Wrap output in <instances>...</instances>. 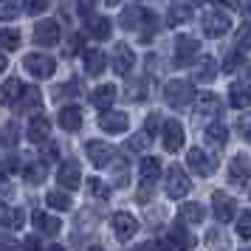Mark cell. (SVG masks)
I'll return each mask as SVG.
<instances>
[{
    "label": "cell",
    "instance_id": "obj_1",
    "mask_svg": "<svg viewBox=\"0 0 251 251\" xmlns=\"http://www.w3.org/2000/svg\"><path fill=\"white\" fill-rule=\"evenodd\" d=\"M164 96H167V104L170 107L181 110V107L195 102V88H192V82H186V79H172V82H167Z\"/></svg>",
    "mask_w": 251,
    "mask_h": 251
},
{
    "label": "cell",
    "instance_id": "obj_2",
    "mask_svg": "<svg viewBox=\"0 0 251 251\" xmlns=\"http://www.w3.org/2000/svg\"><path fill=\"white\" fill-rule=\"evenodd\" d=\"M189 189H192L189 175H186L178 164L170 167V170H167V195H170L172 201H181L183 195H189Z\"/></svg>",
    "mask_w": 251,
    "mask_h": 251
},
{
    "label": "cell",
    "instance_id": "obj_3",
    "mask_svg": "<svg viewBox=\"0 0 251 251\" xmlns=\"http://www.w3.org/2000/svg\"><path fill=\"white\" fill-rule=\"evenodd\" d=\"M23 65L31 76H37V79H48V76H54V71H57V62L51 57H46V54H25Z\"/></svg>",
    "mask_w": 251,
    "mask_h": 251
},
{
    "label": "cell",
    "instance_id": "obj_4",
    "mask_svg": "<svg viewBox=\"0 0 251 251\" xmlns=\"http://www.w3.org/2000/svg\"><path fill=\"white\" fill-rule=\"evenodd\" d=\"M110 65H113V74L119 76H130V71L136 65V54L127 43H116L113 46V57H110Z\"/></svg>",
    "mask_w": 251,
    "mask_h": 251
},
{
    "label": "cell",
    "instance_id": "obj_5",
    "mask_svg": "<svg viewBox=\"0 0 251 251\" xmlns=\"http://www.w3.org/2000/svg\"><path fill=\"white\" fill-rule=\"evenodd\" d=\"M186 164H189V170L192 172L203 175V178H209V175L217 170V161L212 158L209 152H203L201 147H192L189 152H186Z\"/></svg>",
    "mask_w": 251,
    "mask_h": 251
},
{
    "label": "cell",
    "instance_id": "obj_6",
    "mask_svg": "<svg viewBox=\"0 0 251 251\" xmlns=\"http://www.w3.org/2000/svg\"><path fill=\"white\" fill-rule=\"evenodd\" d=\"M201 28H203V34L206 37H223L231 28V20H228V14L223 12H206L203 14V20H201Z\"/></svg>",
    "mask_w": 251,
    "mask_h": 251
},
{
    "label": "cell",
    "instance_id": "obj_7",
    "mask_svg": "<svg viewBox=\"0 0 251 251\" xmlns=\"http://www.w3.org/2000/svg\"><path fill=\"white\" fill-rule=\"evenodd\" d=\"M34 43L43 48H54L59 46V25L57 20H40L34 25Z\"/></svg>",
    "mask_w": 251,
    "mask_h": 251
},
{
    "label": "cell",
    "instance_id": "obj_8",
    "mask_svg": "<svg viewBox=\"0 0 251 251\" xmlns=\"http://www.w3.org/2000/svg\"><path fill=\"white\" fill-rule=\"evenodd\" d=\"M161 130H164V136H161L164 138V150H167V152H178V150L183 147V127H181V122H178V119H167Z\"/></svg>",
    "mask_w": 251,
    "mask_h": 251
},
{
    "label": "cell",
    "instance_id": "obj_9",
    "mask_svg": "<svg viewBox=\"0 0 251 251\" xmlns=\"http://www.w3.org/2000/svg\"><path fill=\"white\" fill-rule=\"evenodd\" d=\"M201 54V43L195 37H178L175 40V62L178 65H189L192 59H198Z\"/></svg>",
    "mask_w": 251,
    "mask_h": 251
},
{
    "label": "cell",
    "instance_id": "obj_10",
    "mask_svg": "<svg viewBox=\"0 0 251 251\" xmlns=\"http://www.w3.org/2000/svg\"><path fill=\"white\" fill-rule=\"evenodd\" d=\"M85 152H88V158H91L93 167H107L110 158H113V147L107 141H96V138H91L85 144Z\"/></svg>",
    "mask_w": 251,
    "mask_h": 251
},
{
    "label": "cell",
    "instance_id": "obj_11",
    "mask_svg": "<svg viewBox=\"0 0 251 251\" xmlns=\"http://www.w3.org/2000/svg\"><path fill=\"white\" fill-rule=\"evenodd\" d=\"M249 175H251V161L249 155H234L231 164H228V181L234 183V186H243V183H249Z\"/></svg>",
    "mask_w": 251,
    "mask_h": 251
},
{
    "label": "cell",
    "instance_id": "obj_12",
    "mask_svg": "<svg viewBox=\"0 0 251 251\" xmlns=\"http://www.w3.org/2000/svg\"><path fill=\"white\" fill-rule=\"evenodd\" d=\"M99 127H102L104 133H125L127 127H130V119L122 110H104L99 116Z\"/></svg>",
    "mask_w": 251,
    "mask_h": 251
},
{
    "label": "cell",
    "instance_id": "obj_13",
    "mask_svg": "<svg viewBox=\"0 0 251 251\" xmlns=\"http://www.w3.org/2000/svg\"><path fill=\"white\" fill-rule=\"evenodd\" d=\"M122 28H141V25H147V23H152L155 17L150 12H144L141 6H127L125 12H122Z\"/></svg>",
    "mask_w": 251,
    "mask_h": 251
},
{
    "label": "cell",
    "instance_id": "obj_14",
    "mask_svg": "<svg viewBox=\"0 0 251 251\" xmlns=\"http://www.w3.org/2000/svg\"><path fill=\"white\" fill-rule=\"evenodd\" d=\"M110 223H113V231H116V237H119V240H130L138 231L136 217L130 215V212H116Z\"/></svg>",
    "mask_w": 251,
    "mask_h": 251
},
{
    "label": "cell",
    "instance_id": "obj_15",
    "mask_svg": "<svg viewBox=\"0 0 251 251\" xmlns=\"http://www.w3.org/2000/svg\"><path fill=\"white\" fill-rule=\"evenodd\" d=\"M57 181H59V186H65L68 192L79 189V181H82L79 164H76V161H65V164L59 167V172H57Z\"/></svg>",
    "mask_w": 251,
    "mask_h": 251
},
{
    "label": "cell",
    "instance_id": "obj_16",
    "mask_svg": "<svg viewBox=\"0 0 251 251\" xmlns=\"http://www.w3.org/2000/svg\"><path fill=\"white\" fill-rule=\"evenodd\" d=\"M158 175H161V161L158 158H144L141 164H138V181H141V186L144 189H150L152 183L158 181Z\"/></svg>",
    "mask_w": 251,
    "mask_h": 251
},
{
    "label": "cell",
    "instance_id": "obj_17",
    "mask_svg": "<svg viewBox=\"0 0 251 251\" xmlns=\"http://www.w3.org/2000/svg\"><path fill=\"white\" fill-rule=\"evenodd\" d=\"M212 203H215V217L220 220V223H228V220L234 217V209H237V203H234V198H228L226 192H215Z\"/></svg>",
    "mask_w": 251,
    "mask_h": 251
},
{
    "label": "cell",
    "instance_id": "obj_18",
    "mask_svg": "<svg viewBox=\"0 0 251 251\" xmlns=\"http://www.w3.org/2000/svg\"><path fill=\"white\" fill-rule=\"evenodd\" d=\"M192 76H195V82H212L217 76L215 59L209 57V54L198 57V59H195V65H192Z\"/></svg>",
    "mask_w": 251,
    "mask_h": 251
},
{
    "label": "cell",
    "instance_id": "obj_19",
    "mask_svg": "<svg viewBox=\"0 0 251 251\" xmlns=\"http://www.w3.org/2000/svg\"><path fill=\"white\" fill-rule=\"evenodd\" d=\"M48 133H51V122H48L46 116H34V119L28 122V130H25L28 141H34V144L48 141Z\"/></svg>",
    "mask_w": 251,
    "mask_h": 251
},
{
    "label": "cell",
    "instance_id": "obj_20",
    "mask_svg": "<svg viewBox=\"0 0 251 251\" xmlns=\"http://www.w3.org/2000/svg\"><path fill=\"white\" fill-rule=\"evenodd\" d=\"M192 20V6L189 3H172L170 12H167V25L170 28H178V25L189 23Z\"/></svg>",
    "mask_w": 251,
    "mask_h": 251
},
{
    "label": "cell",
    "instance_id": "obj_21",
    "mask_svg": "<svg viewBox=\"0 0 251 251\" xmlns=\"http://www.w3.org/2000/svg\"><path fill=\"white\" fill-rule=\"evenodd\" d=\"M228 104L237 107V110H246L251 104V91H249L246 82H234V85L228 88Z\"/></svg>",
    "mask_w": 251,
    "mask_h": 251
},
{
    "label": "cell",
    "instance_id": "obj_22",
    "mask_svg": "<svg viewBox=\"0 0 251 251\" xmlns=\"http://www.w3.org/2000/svg\"><path fill=\"white\" fill-rule=\"evenodd\" d=\"M220 110H223V102H220V96H215V93H203L198 99V116L201 119H215Z\"/></svg>",
    "mask_w": 251,
    "mask_h": 251
},
{
    "label": "cell",
    "instance_id": "obj_23",
    "mask_svg": "<svg viewBox=\"0 0 251 251\" xmlns=\"http://www.w3.org/2000/svg\"><path fill=\"white\" fill-rule=\"evenodd\" d=\"M59 127L68 130V133H76V130L82 127V110L76 107V104H68V107L59 110Z\"/></svg>",
    "mask_w": 251,
    "mask_h": 251
},
{
    "label": "cell",
    "instance_id": "obj_24",
    "mask_svg": "<svg viewBox=\"0 0 251 251\" xmlns=\"http://www.w3.org/2000/svg\"><path fill=\"white\" fill-rule=\"evenodd\" d=\"M113 102H116V88L113 85H99V88L91 93V104L99 107L102 113L107 110V107H113Z\"/></svg>",
    "mask_w": 251,
    "mask_h": 251
},
{
    "label": "cell",
    "instance_id": "obj_25",
    "mask_svg": "<svg viewBox=\"0 0 251 251\" xmlns=\"http://www.w3.org/2000/svg\"><path fill=\"white\" fill-rule=\"evenodd\" d=\"M23 88L25 85L20 79H6L0 85V104H6V107L9 104H17V99L23 96Z\"/></svg>",
    "mask_w": 251,
    "mask_h": 251
},
{
    "label": "cell",
    "instance_id": "obj_26",
    "mask_svg": "<svg viewBox=\"0 0 251 251\" xmlns=\"http://www.w3.org/2000/svg\"><path fill=\"white\" fill-rule=\"evenodd\" d=\"M85 31H88L93 40H107V37H110V31H113V23H110L107 17H88Z\"/></svg>",
    "mask_w": 251,
    "mask_h": 251
},
{
    "label": "cell",
    "instance_id": "obj_27",
    "mask_svg": "<svg viewBox=\"0 0 251 251\" xmlns=\"http://www.w3.org/2000/svg\"><path fill=\"white\" fill-rule=\"evenodd\" d=\"M104 68H107V57H104L99 48H88L85 51V71L91 76H99V74H104Z\"/></svg>",
    "mask_w": 251,
    "mask_h": 251
},
{
    "label": "cell",
    "instance_id": "obj_28",
    "mask_svg": "<svg viewBox=\"0 0 251 251\" xmlns=\"http://www.w3.org/2000/svg\"><path fill=\"white\" fill-rule=\"evenodd\" d=\"M178 223H181V226L203 223V206L201 203H183L181 209H178Z\"/></svg>",
    "mask_w": 251,
    "mask_h": 251
},
{
    "label": "cell",
    "instance_id": "obj_29",
    "mask_svg": "<svg viewBox=\"0 0 251 251\" xmlns=\"http://www.w3.org/2000/svg\"><path fill=\"white\" fill-rule=\"evenodd\" d=\"M40 104H43V93L37 91L34 85H25L23 96L17 99V107L20 110H40Z\"/></svg>",
    "mask_w": 251,
    "mask_h": 251
},
{
    "label": "cell",
    "instance_id": "obj_30",
    "mask_svg": "<svg viewBox=\"0 0 251 251\" xmlns=\"http://www.w3.org/2000/svg\"><path fill=\"white\" fill-rule=\"evenodd\" d=\"M34 228L37 231H46V234H59V228H62V223H59L57 217L46 215V212H34Z\"/></svg>",
    "mask_w": 251,
    "mask_h": 251
},
{
    "label": "cell",
    "instance_id": "obj_31",
    "mask_svg": "<svg viewBox=\"0 0 251 251\" xmlns=\"http://www.w3.org/2000/svg\"><path fill=\"white\" fill-rule=\"evenodd\" d=\"M170 243H172V249H181V251H192L195 246H198V240H195L189 231H183L181 226L170 231Z\"/></svg>",
    "mask_w": 251,
    "mask_h": 251
},
{
    "label": "cell",
    "instance_id": "obj_32",
    "mask_svg": "<svg viewBox=\"0 0 251 251\" xmlns=\"http://www.w3.org/2000/svg\"><path fill=\"white\" fill-rule=\"evenodd\" d=\"M0 226L6 228H20L23 226V212L20 209H14V206H0Z\"/></svg>",
    "mask_w": 251,
    "mask_h": 251
},
{
    "label": "cell",
    "instance_id": "obj_33",
    "mask_svg": "<svg viewBox=\"0 0 251 251\" xmlns=\"http://www.w3.org/2000/svg\"><path fill=\"white\" fill-rule=\"evenodd\" d=\"M206 138H209L215 147H223V144L228 141V127H226V125H220V122H215V125L206 127Z\"/></svg>",
    "mask_w": 251,
    "mask_h": 251
},
{
    "label": "cell",
    "instance_id": "obj_34",
    "mask_svg": "<svg viewBox=\"0 0 251 251\" xmlns=\"http://www.w3.org/2000/svg\"><path fill=\"white\" fill-rule=\"evenodd\" d=\"M20 46V31L17 28H0V48L3 51H14Z\"/></svg>",
    "mask_w": 251,
    "mask_h": 251
},
{
    "label": "cell",
    "instance_id": "obj_35",
    "mask_svg": "<svg viewBox=\"0 0 251 251\" xmlns=\"http://www.w3.org/2000/svg\"><path fill=\"white\" fill-rule=\"evenodd\" d=\"M46 203L51 206V209L65 212V209H71V198H68V192H59V189H54V192L46 195Z\"/></svg>",
    "mask_w": 251,
    "mask_h": 251
},
{
    "label": "cell",
    "instance_id": "obj_36",
    "mask_svg": "<svg viewBox=\"0 0 251 251\" xmlns=\"http://www.w3.org/2000/svg\"><path fill=\"white\" fill-rule=\"evenodd\" d=\"M240 65H246L243 51H240V48H234V51H226V57H223V71H226V74H234Z\"/></svg>",
    "mask_w": 251,
    "mask_h": 251
},
{
    "label": "cell",
    "instance_id": "obj_37",
    "mask_svg": "<svg viewBox=\"0 0 251 251\" xmlns=\"http://www.w3.org/2000/svg\"><path fill=\"white\" fill-rule=\"evenodd\" d=\"M23 178L28 183H40L46 178V164H28V167H23Z\"/></svg>",
    "mask_w": 251,
    "mask_h": 251
},
{
    "label": "cell",
    "instance_id": "obj_38",
    "mask_svg": "<svg viewBox=\"0 0 251 251\" xmlns=\"http://www.w3.org/2000/svg\"><path fill=\"white\" fill-rule=\"evenodd\" d=\"M17 12H20L17 0H0V20H14Z\"/></svg>",
    "mask_w": 251,
    "mask_h": 251
},
{
    "label": "cell",
    "instance_id": "obj_39",
    "mask_svg": "<svg viewBox=\"0 0 251 251\" xmlns=\"http://www.w3.org/2000/svg\"><path fill=\"white\" fill-rule=\"evenodd\" d=\"M88 189H91L93 198H99V201H104V198H110V189H107V183L99 181V178H91V183H88Z\"/></svg>",
    "mask_w": 251,
    "mask_h": 251
},
{
    "label": "cell",
    "instance_id": "obj_40",
    "mask_svg": "<svg viewBox=\"0 0 251 251\" xmlns=\"http://www.w3.org/2000/svg\"><path fill=\"white\" fill-rule=\"evenodd\" d=\"M237 48L240 51H246V48H251V23H246V25H240L237 28Z\"/></svg>",
    "mask_w": 251,
    "mask_h": 251
},
{
    "label": "cell",
    "instance_id": "obj_41",
    "mask_svg": "<svg viewBox=\"0 0 251 251\" xmlns=\"http://www.w3.org/2000/svg\"><path fill=\"white\" fill-rule=\"evenodd\" d=\"M237 234L243 240H251V212H243L237 217Z\"/></svg>",
    "mask_w": 251,
    "mask_h": 251
},
{
    "label": "cell",
    "instance_id": "obj_42",
    "mask_svg": "<svg viewBox=\"0 0 251 251\" xmlns=\"http://www.w3.org/2000/svg\"><path fill=\"white\" fill-rule=\"evenodd\" d=\"M46 6H48V0H23V12L25 14H43L46 12Z\"/></svg>",
    "mask_w": 251,
    "mask_h": 251
},
{
    "label": "cell",
    "instance_id": "obj_43",
    "mask_svg": "<svg viewBox=\"0 0 251 251\" xmlns=\"http://www.w3.org/2000/svg\"><path fill=\"white\" fill-rule=\"evenodd\" d=\"M161 127H164V122H161V116L158 113H150L147 116V125H144V133H147L150 138L155 136V133H158Z\"/></svg>",
    "mask_w": 251,
    "mask_h": 251
},
{
    "label": "cell",
    "instance_id": "obj_44",
    "mask_svg": "<svg viewBox=\"0 0 251 251\" xmlns=\"http://www.w3.org/2000/svg\"><path fill=\"white\" fill-rule=\"evenodd\" d=\"M138 251H172V243L170 240H150V243H144Z\"/></svg>",
    "mask_w": 251,
    "mask_h": 251
},
{
    "label": "cell",
    "instance_id": "obj_45",
    "mask_svg": "<svg viewBox=\"0 0 251 251\" xmlns=\"http://www.w3.org/2000/svg\"><path fill=\"white\" fill-rule=\"evenodd\" d=\"M209 246L215 251H226L228 249V240L220 237V231H209Z\"/></svg>",
    "mask_w": 251,
    "mask_h": 251
},
{
    "label": "cell",
    "instance_id": "obj_46",
    "mask_svg": "<svg viewBox=\"0 0 251 251\" xmlns=\"http://www.w3.org/2000/svg\"><path fill=\"white\" fill-rule=\"evenodd\" d=\"M96 3H99V0H76V9H79L82 17H91V14L96 12Z\"/></svg>",
    "mask_w": 251,
    "mask_h": 251
},
{
    "label": "cell",
    "instance_id": "obj_47",
    "mask_svg": "<svg viewBox=\"0 0 251 251\" xmlns=\"http://www.w3.org/2000/svg\"><path fill=\"white\" fill-rule=\"evenodd\" d=\"M23 246L17 243L14 237H9V234H0V251H20Z\"/></svg>",
    "mask_w": 251,
    "mask_h": 251
},
{
    "label": "cell",
    "instance_id": "obj_48",
    "mask_svg": "<svg viewBox=\"0 0 251 251\" xmlns=\"http://www.w3.org/2000/svg\"><path fill=\"white\" fill-rule=\"evenodd\" d=\"M147 144H150V136H147V133H141V136L130 138V144H127V147H130V150H144Z\"/></svg>",
    "mask_w": 251,
    "mask_h": 251
},
{
    "label": "cell",
    "instance_id": "obj_49",
    "mask_svg": "<svg viewBox=\"0 0 251 251\" xmlns=\"http://www.w3.org/2000/svg\"><path fill=\"white\" fill-rule=\"evenodd\" d=\"M76 51H79V37H71V43H68V48H65V54H76Z\"/></svg>",
    "mask_w": 251,
    "mask_h": 251
},
{
    "label": "cell",
    "instance_id": "obj_50",
    "mask_svg": "<svg viewBox=\"0 0 251 251\" xmlns=\"http://www.w3.org/2000/svg\"><path fill=\"white\" fill-rule=\"evenodd\" d=\"M23 251H40V243H37V237H28L23 243Z\"/></svg>",
    "mask_w": 251,
    "mask_h": 251
},
{
    "label": "cell",
    "instance_id": "obj_51",
    "mask_svg": "<svg viewBox=\"0 0 251 251\" xmlns=\"http://www.w3.org/2000/svg\"><path fill=\"white\" fill-rule=\"evenodd\" d=\"M223 6H228V9H240V0H220Z\"/></svg>",
    "mask_w": 251,
    "mask_h": 251
},
{
    "label": "cell",
    "instance_id": "obj_52",
    "mask_svg": "<svg viewBox=\"0 0 251 251\" xmlns=\"http://www.w3.org/2000/svg\"><path fill=\"white\" fill-rule=\"evenodd\" d=\"M6 65H9V59H6V54H0V71H6Z\"/></svg>",
    "mask_w": 251,
    "mask_h": 251
},
{
    "label": "cell",
    "instance_id": "obj_53",
    "mask_svg": "<svg viewBox=\"0 0 251 251\" xmlns=\"http://www.w3.org/2000/svg\"><path fill=\"white\" fill-rule=\"evenodd\" d=\"M246 85H249V88H251V65H249V68H246Z\"/></svg>",
    "mask_w": 251,
    "mask_h": 251
},
{
    "label": "cell",
    "instance_id": "obj_54",
    "mask_svg": "<svg viewBox=\"0 0 251 251\" xmlns=\"http://www.w3.org/2000/svg\"><path fill=\"white\" fill-rule=\"evenodd\" d=\"M243 9H246V14L251 17V0H246V3H243Z\"/></svg>",
    "mask_w": 251,
    "mask_h": 251
},
{
    "label": "cell",
    "instance_id": "obj_55",
    "mask_svg": "<svg viewBox=\"0 0 251 251\" xmlns=\"http://www.w3.org/2000/svg\"><path fill=\"white\" fill-rule=\"evenodd\" d=\"M48 251H65V249H62V246H51Z\"/></svg>",
    "mask_w": 251,
    "mask_h": 251
},
{
    "label": "cell",
    "instance_id": "obj_56",
    "mask_svg": "<svg viewBox=\"0 0 251 251\" xmlns=\"http://www.w3.org/2000/svg\"><path fill=\"white\" fill-rule=\"evenodd\" d=\"M246 138H249V141H251V127H249V130H246Z\"/></svg>",
    "mask_w": 251,
    "mask_h": 251
},
{
    "label": "cell",
    "instance_id": "obj_57",
    "mask_svg": "<svg viewBox=\"0 0 251 251\" xmlns=\"http://www.w3.org/2000/svg\"><path fill=\"white\" fill-rule=\"evenodd\" d=\"M107 3H110V6H116V3H119V0H107Z\"/></svg>",
    "mask_w": 251,
    "mask_h": 251
},
{
    "label": "cell",
    "instance_id": "obj_58",
    "mask_svg": "<svg viewBox=\"0 0 251 251\" xmlns=\"http://www.w3.org/2000/svg\"><path fill=\"white\" fill-rule=\"evenodd\" d=\"M192 3H206V0H192Z\"/></svg>",
    "mask_w": 251,
    "mask_h": 251
},
{
    "label": "cell",
    "instance_id": "obj_59",
    "mask_svg": "<svg viewBox=\"0 0 251 251\" xmlns=\"http://www.w3.org/2000/svg\"><path fill=\"white\" fill-rule=\"evenodd\" d=\"M91 251H102V249H91Z\"/></svg>",
    "mask_w": 251,
    "mask_h": 251
},
{
    "label": "cell",
    "instance_id": "obj_60",
    "mask_svg": "<svg viewBox=\"0 0 251 251\" xmlns=\"http://www.w3.org/2000/svg\"><path fill=\"white\" fill-rule=\"evenodd\" d=\"M246 251H251V249H246Z\"/></svg>",
    "mask_w": 251,
    "mask_h": 251
}]
</instances>
